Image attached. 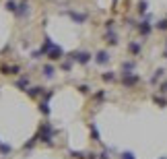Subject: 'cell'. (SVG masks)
Wrapping results in <instances>:
<instances>
[{
  "label": "cell",
  "instance_id": "1",
  "mask_svg": "<svg viewBox=\"0 0 167 159\" xmlns=\"http://www.w3.org/2000/svg\"><path fill=\"white\" fill-rule=\"evenodd\" d=\"M39 137H42V141H43V143L52 145V137H54V130H52V126H50V124H42Z\"/></svg>",
  "mask_w": 167,
  "mask_h": 159
},
{
  "label": "cell",
  "instance_id": "9",
  "mask_svg": "<svg viewBox=\"0 0 167 159\" xmlns=\"http://www.w3.org/2000/svg\"><path fill=\"white\" fill-rule=\"evenodd\" d=\"M19 6H21V8H17V14H19V17H23V14L27 13V2H21Z\"/></svg>",
  "mask_w": 167,
  "mask_h": 159
},
{
  "label": "cell",
  "instance_id": "12",
  "mask_svg": "<svg viewBox=\"0 0 167 159\" xmlns=\"http://www.w3.org/2000/svg\"><path fill=\"white\" fill-rule=\"evenodd\" d=\"M91 132H93V141H101V138H99L97 128H95V124H91Z\"/></svg>",
  "mask_w": 167,
  "mask_h": 159
},
{
  "label": "cell",
  "instance_id": "14",
  "mask_svg": "<svg viewBox=\"0 0 167 159\" xmlns=\"http://www.w3.org/2000/svg\"><path fill=\"white\" fill-rule=\"evenodd\" d=\"M138 81V76H132V79H126V85H134Z\"/></svg>",
  "mask_w": 167,
  "mask_h": 159
},
{
  "label": "cell",
  "instance_id": "11",
  "mask_svg": "<svg viewBox=\"0 0 167 159\" xmlns=\"http://www.w3.org/2000/svg\"><path fill=\"white\" fill-rule=\"evenodd\" d=\"M39 110H42L43 114H50V108H48V99H46V101H42V104H39Z\"/></svg>",
  "mask_w": 167,
  "mask_h": 159
},
{
  "label": "cell",
  "instance_id": "15",
  "mask_svg": "<svg viewBox=\"0 0 167 159\" xmlns=\"http://www.w3.org/2000/svg\"><path fill=\"white\" fill-rule=\"evenodd\" d=\"M103 81H113V75H111V72H105V75H103Z\"/></svg>",
  "mask_w": 167,
  "mask_h": 159
},
{
  "label": "cell",
  "instance_id": "18",
  "mask_svg": "<svg viewBox=\"0 0 167 159\" xmlns=\"http://www.w3.org/2000/svg\"><path fill=\"white\" fill-rule=\"evenodd\" d=\"M138 8H140V13H145V10H146V2H140Z\"/></svg>",
  "mask_w": 167,
  "mask_h": 159
},
{
  "label": "cell",
  "instance_id": "16",
  "mask_svg": "<svg viewBox=\"0 0 167 159\" xmlns=\"http://www.w3.org/2000/svg\"><path fill=\"white\" fill-rule=\"evenodd\" d=\"M0 151L2 153H10V147L8 145H0Z\"/></svg>",
  "mask_w": 167,
  "mask_h": 159
},
{
  "label": "cell",
  "instance_id": "4",
  "mask_svg": "<svg viewBox=\"0 0 167 159\" xmlns=\"http://www.w3.org/2000/svg\"><path fill=\"white\" fill-rule=\"evenodd\" d=\"M2 72H4V75H17V72H19V66H2Z\"/></svg>",
  "mask_w": 167,
  "mask_h": 159
},
{
  "label": "cell",
  "instance_id": "8",
  "mask_svg": "<svg viewBox=\"0 0 167 159\" xmlns=\"http://www.w3.org/2000/svg\"><path fill=\"white\" fill-rule=\"evenodd\" d=\"M27 93H29V95H31V97H37V95H39V93H43V89H42V87H31V89H29Z\"/></svg>",
  "mask_w": 167,
  "mask_h": 159
},
{
  "label": "cell",
  "instance_id": "2",
  "mask_svg": "<svg viewBox=\"0 0 167 159\" xmlns=\"http://www.w3.org/2000/svg\"><path fill=\"white\" fill-rule=\"evenodd\" d=\"M70 58L77 60V62H81V64H87L91 60V54H87V52H77V54H70Z\"/></svg>",
  "mask_w": 167,
  "mask_h": 159
},
{
  "label": "cell",
  "instance_id": "7",
  "mask_svg": "<svg viewBox=\"0 0 167 159\" xmlns=\"http://www.w3.org/2000/svg\"><path fill=\"white\" fill-rule=\"evenodd\" d=\"M70 17L74 19V21H78V23H85L87 21V14H78V13H70Z\"/></svg>",
  "mask_w": 167,
  "mask_h": 159
},
{
  "label": "cell",
  "instance_id": "17",
  "mask_svg": "<svg viewBox=\"0 0 167 159\" xmlns=\"http://www.w3.org/2000/svg\"><path fill=\"white\" fill-rule=\"evenodd\" d=\"M122 159H134V155H132V153H124V155H122Z\"/></svg>",
  "mask_w": 167,
  "mask_h": 159
},
{
  "label": "cell",
  "instance_id": "13",
  "mask_svg": "<svg viewBox=\"0 0 167 159\" xmlns=\"http://www.w3.org/2000/svg\"><path fill=\"white\" fill-rule=\"evenodd\" d=\"M6 8L10 10V13H17V4H14L13 0H8V2H6Z\"/></svg>",
  "mask_w": 167,
  "mask_h": 159
},
{
  "label": "cell",
  "instance_id": "6",
  "mask_svg": "<svg viewBox=\"0 0 167 159\" xmlns=\"http://www.w3.org/2000/svg\"><path fill=\"white\" fill-rule=\"evenodd\" d=\"M107 60H109V56H107V52H99V54H97V62H99V64H105Z\"/></svg>",
  "mask_w": 167,
  "mask_h": 159
},
{
  "label": "cell",
  "instance_id": "5",
  "mask_svg": "<svg viewBox=\"0 0 167 159\" xmlns=\"http://www.w3.org/2000/svg\"><path fill=\"white\" fill-rule=\"evenodd\" d=\"M27 85H29V79L27 76H21V79H19V81H17V87H19V89H27Z\"/></svg>",
  "mask_w": 167,
  "mask_h": 159
},
{
  "label": "cell",
  "instance_id": "10",
  "mask_svg": "<svg viewBox=\"0 0 167 159\" xmlns=\"http://www.w3.org/2000/svg\"><path fill=\"white\" fill-rule=\"evenodd\" d=\"M43 75L48 76V79H52V76H54V68H52L50 64H48V66H43Z\"/></svg>",
  "mask_w": 167,
  "mask_h": 159
},
{
  "label": "cell",
  "instance_id": "19",
  "mask_svg": "<svg viewBox=\"0 0 167 159\" xmlns=\"http://www.w3.org/2000/svg\"><path fill=\"white\" fill-rule=\"evenodd\" d=\"M159 29H167V21H161L159 23Z\"/></svg>",
  "mask_w": 167,
  "mask_h": 159
},
{
  "label": "cell",
  "instance_id": "21",
  "mask_svg": "<svg viewBox=\"0 0 167 159\" xmlns=\"http://www.w3.org/2000/svg\"><path fill=\"white\" fill-rule=\"evenodd\" d=\"M163 91H167V85H163Z\"/></svg>",
  "mask_w": 167,
  "mask_h": 159
},
{
  "label": "cell",
  "instance_id": "3",
  "mask_svg": "<svg viewBox=\"0 0 167 159\" xmlns=\"http://www.w3.org/2000/svg\"><path fill=\"white\" fill-rule=\"evenodd\" d=\"M62 48H56V46H52V50H50V58H52V60H60V58H62Z\"/></svg>",
  "mask_w": 167,
  "mask_h": 159
},
{
  "label": "cell",
  "instance_id": "20",
  "mask_svg": "<svg viewBox=\"0 0 167 159\" xmlns=\"http://www.w3.org/2000/svg\"><path fill=\"white\" fill-rule=\"evenodd\" d=\"M105 155H107V153H103V155H101V157H99V159H109V157H105Z\"/></svg>",
  "mask_w": 167,
  "mask_h": 159
}]
</instances>
